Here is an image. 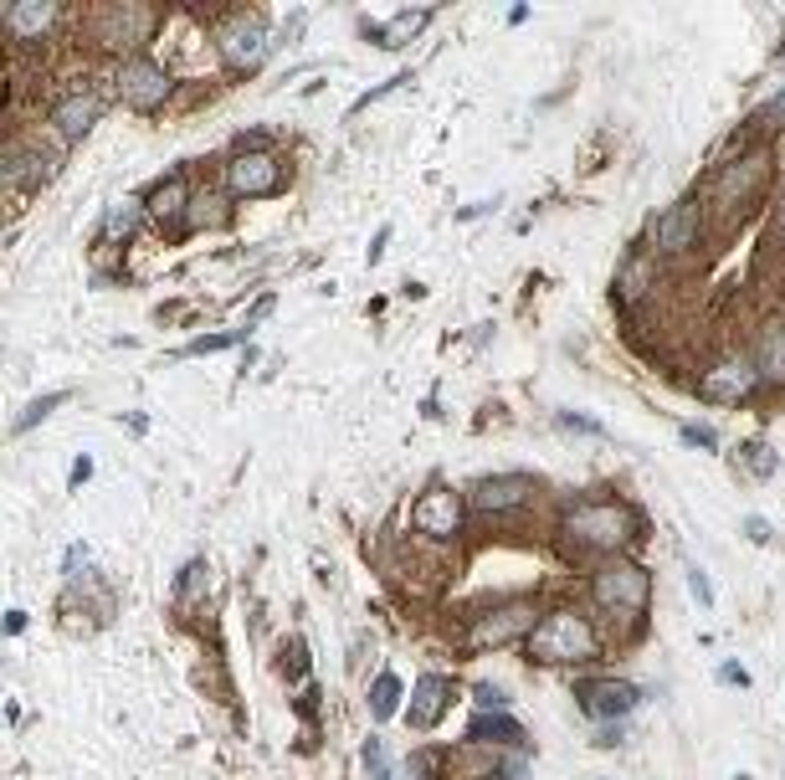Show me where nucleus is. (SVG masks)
Listing matches in <instances>:
<instances>
[{"instance_id":"7c9ffc66","label":"nucleus","mask_w":785,"mask_h":780,"mask_svg":"<svg viewBox=\"0 0 785 780\" xmlns=\"http://www.w3.org/2000/svg\"><path fill=\"white\" fill-rule=\"evenodd\" d=\"M683 441H688V447H718V432H714V426H693V422H688L683 426Z\"/></svg>"},{"instance_id":"cd10ccee","label":"nucleus","mask_w":785,"mask_h":780,"mask_svg":"<svg viewBox=\"0 0 785 780\" xmlns=\"http://www.w3.org/2000/svg\"><path fill=\"white\" fill-rule=\"evenodd\" d=\"M242 334H247V329H232V334H206V340H190V344H185L180 355H211V350H232Z\"/></svg>"},{"instance_id":"f03ea898","label":"nucleus","mask_w":785,"mask_h":780,"mask_svg":"<svg viewBox=\"0 0 785 780\" xmlns=\"http://www.w3.org/2000/svg\"><path fill=\"white\" fill-rule=\"evenodd\" d=\"M632 509H617V504H581V509L565 519V534L581 549H621L632 540Z\"/></svg>"},{"instance_id":"2f4dec72","label":"nucleus","mask_w":785,"mask_h":780,"mask_svg":"<svg viewBox=\"0 0 785 780\" xmlns=\"http://www.w3.org/2000/svg\"><path fill=\"white\" fill-rule=\"evenodd\" d=\"M688 591H693V601H703V606H714V591H708V580H703V570H688Z\"/></svg>"},{"instance_id":"0eeeda50","label":"nucleus","mask_w":785,"mask_h":780,"mask_svg":"<svg viewBox=\"0 0 785 780\" xmlns=\"http://www.w3.org/2000/svg\"><path fill=\"white\" fill-rule=\"evenodd\" d=\"M529 627H535V606H529V601H514V606H499V611L472 616L468 647L472 652H488V647H503V642H514V637H524Z\"/></svg>"},{"instance_id":"dca6fc26","label":"nucleus","mask_w":785,"mask_h":780,"mask_svg":"<svg viewBox=\"0 0 785 780\" xmlns=\"http://www.w3.org/2000/svg\"><path fill=\"white\" fill-rule=\"evenodd\" d=\"M51 123L62 139H83L93 123H98V98L93 93H68V98L51 103Z\"/></svg>"},{"instance_id":"9d476101","label":"nucleus","mask_w":785,"mask_h":780,"mask_svg":"<svg viewBox=\"0 0 785 780\" xmlns=\"http://www.w3.org/2000/svg\"><path fill=\"white\" fill-rule=\"evenodd\" d=\"M411 524H417V534H426V540H457V534H462V504H457V493H447V488L421 493L417 509H411Z\"/></svg>"},{"instance_id":"393cba45","label":"nucleus","mask_w":785,"mask_h":780,"mask_svg":"<svg viewBox=\"0 0 785 780\" xmlns=\"http://www.w3.org/2000/svg\"><path fill=\"white\" fill-rule=\"evenodd\" d=\"M62 401H68V390H51V395H36L32 406H26V411L16 416V422H11V432H16V437H26V432H32V426L42 422V416H51V411L62 406Z\"/></svg>"},{"instance_id":"423d86ee","label":"nucleus","mask_w":785,"mask_h":780,"mask_svg":"<svg viewBox=\"0 0 785 780\" xmlns=\"http://www.w3.org/2000/svg\"><path fill=\"white\" fill-rule=\"evenodd\" d=\"M118 93H124V103H129L134 114H154V108L169 98V72L160 68V62H150V57H129V62L118 68Z\"/></svg>"},{"instance_id":"20e7f679","label":"nucleus","mask_w":785,"mask_h":780,"mask_svg":"<svg viewBox=\"0 0 785 780\" xmlns=\"http://www.w3.org/2000/svg\"><path fill=\"white\" fill-rule=\"evenodd\" d=\"M590 591H596V606L617 611V616H642V611H647V595H652V576L632 560H617V565H601V570H596Z\"/></svg>"},{"instance_id":"6ab92c4d","label":"nucleus","mask_w":785,"mask_h":780,"mask_svg":"<svg viewBox=\"0 0 785 780\" xmlns=\"http://www.w3.org/2000/svg\"><path fill=\"white\" fill-rule=\"evenodd\" d=\"M468 740L472 745H524V730L499 709V713H478L468 724Z\"/></svg>"},{"instance_id":"f3484780","label":"nucleus","mask_w":785,"mask_h":780,"mask_svg":"<svg viewBox=\"0 0 785 780\" xmlns=\"http://www.w3.org/2000/svg\"><path fill=\"white\" fill-rule=\"evenodd\" d=\"M190 186H185V175H165L160 186L150 190V201H144V211H150L154 221H185L190 216Z\"/></svg>"},{"instance_id":"7ed1b4c3","label":"nucleus","mask_w":785,"mask_h":780,"mask_svg":"<svg viewBox=\"0 0 785 780\" xmlns=\"http://www.w3.org/2000/svg\"><path fill=\"white\" fill-rule=\"evenodd\" d=\"M765 175H770V154L765 150H750L729 159V165H718L714 175V205L724 216H739V211H750V201L765 190Z\"/></svg>"},{"instance_id":"6e6552de","label":"nucleus","mask_w":785,"mask_h":780,"mask_svg":"<svg viewBox=\"0 0 785 780\" xmlns=\"http://www.w3.org/2000/svg\"><path fill=\"white\" fill-rule=\"evenodd\" d=\"M226 190L232 196H278L283 190V159L268 150L236 154L232 165H226Z\"/></svg>"},{"instance_id":"f257e3e1","label":"nucleus","mask_w":785,"mask_h":780,"mask_svg":"<svg viewBox=\"0 0 785 780\" xmlns=\"http://www.w3.org/2000/svg\"><path fill=\"white\" fill-rule=\"evenodd\" d=\"M529 652L539 662H585V658H596V631L575 611H554L550 622H539L529 631Z\"/></svg>"},{"instance_id":"ddd939ff","label":"nucleus","mask_w":785,"mask_h":780,"mask_svg":"<svg viewBox=\"0 0 785 780\" xmlns=\"http://www.w3.org/2000/svg\"><path fill=\"white\" fill-rule=\"evenodd\" d=\"M581 694V709L590 713V719H621V713H632L636 709V683H626V678H590V683H581L575 688Z\"/></svg>"},{"instance_id":"c85d7f7f","label":"nucleus","mask_w":785,"mask_h":780,"mask_svg":"<svg viewBox=\"0 0 785 780\" xmlns=\"http://www.w3.org/2000/svg\"><path fill=\"white\" fill-rule=\"evenodd\" d=\"M472 694H478V709H483V713H499L503 704H508V694H503V688H493V683H478Z\"/></svg>"},{"instance_id":"aec40b11","label":"nucleus","mask_w":785,"mask_h":780,"mask_svg":"<svg viewBox=\"0 0 785 780\" xmlns=\"http://www.w3.org/2000/svg\"><path fill=\"white\" fill-rule=\"evenodd\" d=\"M47 175H51V154H16V159L5 165V186L36 190Z\"/></svg>"},{"instance_id":"5701e85b","label":"nucleus","mask_w":785,"mask_h":780,"mask_svg":"<svg viewBox=\"0 0 785 780\" xmlns=\"http://www.w3.org/2000/svg\"><path fill=\"white\" fill-rule=\"evenodd\" d=\"M139 205L144 201H114L103 211V237H129L139 226Z\"/></svg>"},{"instance_id":"f8f14e48","label":"nucleus","mask_w":785,"mask_h":780,"mask_svg":"<svg viewBox=\"0 0 785 780\" xmlns=\"http://www.w3.org/2000/svg\"><path fill=\"white\" fill-rule=\"evenodd\" d=\"M535 493H539V483L535 477H524V473L483 477V483L472 488V509L478 513H514V509H524Z\"/></svg>"},{"instance_id":"1a4fd4ad","label":"nucleus","mask_w":785,"mask_h":780,"mask_svg":"<svg viewBox=\"0 0 785 780\" xmlns=\"http://www.w3.org/2000/svg\"><path fill=\"white\" fill-rule=\"evenodd\" d=\"M93 32H98V47L134 51L154 32V11H144V5H108V11L93 16Z\"/></svg>"},{"instance_id":"a211bd4d","label":"nucleus","mask_w":785,"mask_h":780,"mask_svg":"<svg viewBox=\"0 0 785 780\" xmlns=\"http://www.w3.org/2000/svg\"><path fill=\"white\" fill-rule=\"evenodd\" d=\"M51 21H57V5H42V0H16V5H5V32L21 36V42L42 36Z\"/></svg>"},{"instance_id":"bb28decb","label":"nucleus","mask_w":785,"mask_h":780,"mask_svg":"<svg viewBox=\"0 0 785 780\" xmlns=\"http://www.w3.org/2000/svg\"><path fill=\"white\" fill-rule=\"evenodd\" d=\"M739 452H745V462H750L754 477H770V473H775V452H770L765 441H745Z\"/></svg>"},{"instance_id":"72a5a7b5","label":"nucleus","mask_w":785,"mask_h":780,"mask_svg":"<svg viewBox=\"0 0 785 780\" xmlns=\"http://www.w3.org/2000/svg\"><path fill=\"white\" fill-rule=\"evenodd\" d=\"M745 529H750V540H754V544H765V540H770V524H765V519H745Z\"/></svg>"},{"instance_id":"412c9836","label":"nucleus","mask_w":785,"mask_h":780,"mask_svg":"<svg viewBox=\"0 0 785 780\" xmlns=\"http://www.w3.org/2000/svg\"><path fill=\"white\" fill-rule=\"evenodd\" d=\"M401 678H396V673H390V667H385L380 678L370 683V713H375V724H380V719H390V713L401 709Z\"/></svg>"},{"instance_id":"473e14b6","label":"nucleus","mask_w":785,"mask_h":780,"mask_svg":"<svg viewBox=\"0 0 785 780\" xmlns=\"http://www.w3.org/2000/svg\"><path fill=\"white\" fill-rule=\"evenodd\" d=\"M718 683H750V673H745L739 662H724V667H718Z\"/></svg>"},{"instance_id":"2eb2a0df","label":"nucleus","mask_w":785,"mask_h":780,"mask_svg":"<svg viewBox=\"0 0 785 780\" xmlns=\"http://www.w3.org/2000/svg\"><path fill=\"white\" fill-rule=\"evenodd\" d=\"M447 698H452V683L442 678V673L417 678V698H411V709H406V724H411V730H432L436 719L447 713Z\"/></svg>"},{"instance_id":"39448f33","label":"nucleus","mask_w":785,"mask_h":780,"mask_svg":"<svg viewBox=\"0 0 785 780\" xmlns=\"http://www.w3.org/2000/svg\"><path fill=\"white\" fill-rule=\"evenodd\" d=\"M221 62L232 72H257L262 62H268V51L278 47L272 42V32H268V21L262 16H236L226 32H221Z\"/></svg>"},{"instance_id":"a878e982","label":"nucleus","mask_w":785,"mask_h":780,"mask_svg":"<svg viewBox=\"0 0 785 780\" xmlns=\"http://www.w3.org/2000/svg\"><path fill=\"white\" fill-rule=\"evenodd\" d=\"M221 221H226V196H211V190H206V196H196V201H190L185 226H221Z\"/></svg>"},{"instance_id":"c9c22d12","label":"nucleus","mask_w":785,"mask_h":780,"mask_svg":"<svg viewBox=\"0 0 785 780\" xmlns=\"http://www.w3.org/2000/svg\"><path fill=\"white\" fill-rule=\"evenodd\" d=\"M385 241H390V226H385V232H380V237H375V241H370V262H380V257H385Z\"/></svg>"},{"instance_id":"4be33fe9","label":"nucleus","mask_w":785,"mask_h":780,"mask_svg":"<svg viewBox=\"0 0 785 780\" xmlns=\"http://www.w3.org/2000/svg\"><path fill=\"white\" fill-rule=\"evenodd\" d=\"M421 26H426V11H401V16L385 21L375 36H380V47H406V42H411Z\"/></svg>"},{"instance_id":"4c0bfd02","label":"nucleus","mask_w":785,"mask_h":780,"mask_svg":"<svg viewBox=\"0 0 785 780\" xmlns=\"http://www.w3.org/2000/svg\"><path fill=\"white\" fill-rule=\"evenodd\" d=\"M781 226H785V196H781Z\"/></svg>"},{"instance_id":"e433bc0d","label":"nucleus","mask_w":785,"mask_h":780,"mask_svg":"<svg viewBox=\"0 0 785 780\" xmlns=\"http://www.w3.org/2000/svg\"><path fill=\"white\" fill-rule=\"evenodd\" d=\"M87 473H93V462H87V458H78V462H72V488H78V483H83Z\"/></svg>"},{"instance_id":"58836bf2","label":"nucleus","mask_w":785,"mask_h":780,"mask_svg":"<svg viewBox=\"0 0 785 780\" xmlns=\"http://www.w3.org/2000/svg\"><path fill=\"white\" fill-rule=\"evenodd\" d=\"M735 780H750V776H735Z\"/></svg>"},{"instance_id":"9b49d317","label":"nucleus","mask_w":785,"mask_h":780,"mask_svg":"<svg viewBox=\"0 0 785 780\" xmlns=\"http://www.w3.org/2000/svg\"><path fill=\"white\" fill-rule=\"evenodd\" d=\"M754 386H760V365H754V359H724L714 370H703V380H699L703 401H724V406L754 395Z\"/></svg>"},{"instance_id":"f704fd0d","label":"nucleus","mask_w":785,"mask_h":780,"mask_svg":"<svg viewBox=\"0 0 785 780\" xmlns=\"http://www.w3.org/2000/svg\"><path fill=\"white\" fill-rule=\"evenodd\" d=\"M5 631L21 637V631H26V611H5Z\"/></svg>"},{"instance_id":"b1692460","label":"nucleus","mask_w":785,"mask_h":780,"mask_svg":"<svg viewBox=\"0 0 785 780\" xmlns=\"http://www.w3.org/2000/svg\"><path fill=\"white\" fill-rule=\"evenodd\" d=\"M760 380H775V386H785V334H770L765 344H760Z\"/></svg>"},{"instance_id":"c756f323","label":"nucleus","mask_w":785,"mask_h":780,"mask_svg":"<svg viewBox=\"0 0 785 780\" xmlns=\"http://www.w3.org/2000/svg\"><path fill=\"white\" fill-rule=\"evenodd\" d=\"M206 570H211V565H206V560H190V565H185L180 595H196V591H201V586H206Z\"/></svg>"},{"instance_id":"4468645a","label":"nucleus","mask_w":785,"mask_h":780,"mask_svg":"<svg viewBox=\"0 0 785 780\" xmlns=\"http://www.w3.org/2000/svg\"><path fill=\"white\" fill-rule=\"evenodd\" d=\"M699 241V201H678L668 205L657 226H652V247L657 252H688Z\"/></svg>"}]
</instances>
